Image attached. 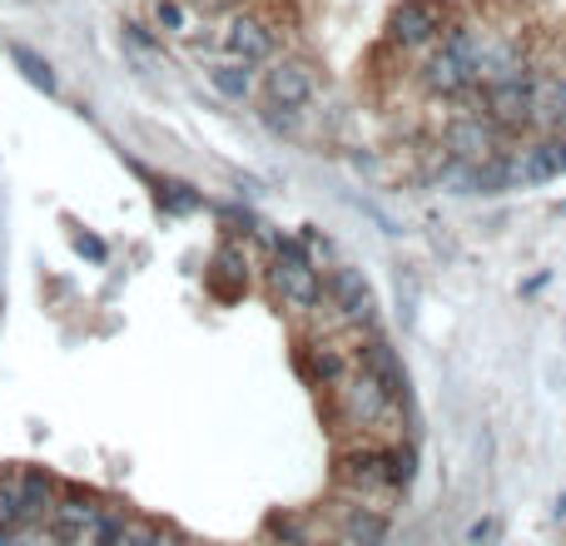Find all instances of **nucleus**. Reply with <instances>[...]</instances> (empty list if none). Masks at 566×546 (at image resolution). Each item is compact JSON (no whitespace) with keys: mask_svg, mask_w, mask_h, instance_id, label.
<instances>
[{"mask_svg":"<svg viewBox=\"0 0 566 546\" xmlns=\"http://www.w3.org/2000/svg\"><path fill=\"white\" fill-rule=\"evenodd\" d=\"M467 536H472V546H487V542H492V536H496V526H492V522H477Z\"/></svg>","mask_w":566,"mask_h":546,"instance_id":"0eeeda50","label":"nucleus"},{"mask_svg":"<svg viewBox=\"0 0 566 546\" xmlns=\"http://www.w3.org/2000/svg\"><path fill=\"white\" fill-rule=\"evenodd\" d=\"M159 20H164L169 30H184V6H179V0H159Z\"/></svg>","mask_w":566,"mask_h":546,"instance_id":"423d86ee","label":"nucleus"},{"mask_svg":"<svg viewBox=\"0 0 566 546\" xmlns=\"http://www.w3.org/2000/svg\"><path fill=\"white\" fill-rule=\"evenodd\" d=\"M218 50L244 60V65L264 69L268 60L278 55V25H268L264 15H254V10H238V15H228L224 30H218Z\"/></svg>","mask_w":566,"mask_h":546,"instance_id":"f03ea898","label":"nucleus"},{"mask_svg":"<svg viewBox=\"0 0 566 546\" xmlns=\"http://www.w3.org/2000/svg\"><path fill=\"white\" fill-rule=\"evenodd\" d=\"M10 60H15V69L30 79L35 89H55V75H50V65H40L30 50H10Z\"/></svg>","mask_w":566,"mask_h":546,"instance_id":"39448f33","label":"nucleus"},{"mask_svg":"<svg viewBox=\"0 0 566 546\" xmlns=\"http://www.w3.org/2000/svg\"><path fill=\"white\" fill-rule=\"evenodd\" d=\"M442 20H447V15H437V10H427V6L403 10V15H397V25H393L397 50H407V55H417V50H427V45H432V40H437V30H442Z\"/></svg>","mask_w":566,"mask_h":546,"instance_id":"20e7f679","label":"nucleus"},{"mask_svg":"<svg viewBox=\"0 0 566 546\" xmlns=\"http://www.w3.org/2000/svg\"><path fill=\"white\" fill-rule=\"evenodd\" d=\"M323 95L318 85V69L298 55H274L264 65V85H258V99H278V105H313Z\"/></svg>","mask_w":566,"mask_h":546,"instance_id":"7ed1b4c3","label":"nucleus"},{"mask_svg":"<svg viewBox=\"0 0 566 546\" xmlns=\"http://www.w3.org/2000/svg\"><path fill=\"white\" fill-rule=\"evenodd\" d=\"M268 283L284 293V303L293 308V313H313L318 298H323V278H318L313 258H308L298 244H288V238L274 248V264H268Z\"/></svg>","mask_w":566,"mask_h":546,"instance_id":"f257e3e1","label":"nucleus"}]
</instances>
